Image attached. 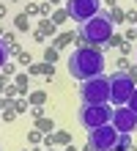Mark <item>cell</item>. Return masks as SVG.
Instances as JSON below:
<instances>
[{
  "label": "cell",
  "instance_id": "277c9868",
  "mask_svg": "<svg viewBox=\"0 0 137 151\" xmlns=\"http://www.w3.org/2000/svg\"><path fill=\"white\" fill-rule=\"evenodd\" d=\"M110 118H113V110L107 104H85L82 102L80 110H77V121H80V127L85 132L104 127V124H110Z\"/></svg>",
  "mask_w": 137,
  "mask_h": 151
},
{
  "label": "cell",
  "instance_id": "6da1fadb",
  "mask_svg": "<svg viewBox=\"0 0 137 151\" xmlns=\"http://www.w3.org/2000/svg\"><path fill=\"white\" fill-rule=\"evenodd\" d=\"M69 74L74 80H90L96 74H104V55L93 47H80L69 55Z\"/></svg>",
  "mask_w": 137,
  "mask_h": 151
},
{
  "label": "cell",
  "instance_id": "8992f818",
  "mask_svg": "<svg viewBox=\"0 0 137 151\" xmlns=\"http://www.w3.org/2000/svg\"><path fill=\"white\" fill-rule=\"evenodd\" d=\"M118 140H121V132L113 124H104V127L88 132V148L90 151H113V148H118Z\"/></svg>",
  "mask_w": 137,
  "mask_h": 151
},
{
  "label": "cell",
  "instance_id": "8fae6325",
  "mask_svg": "<svg viewBox=\"0 0 137 151\" xmlns=\"http://www.w3.org/2000/svg\"><path fill=\"white\" fill-rule=\"evenodd\" d=\"M0 151H3V148H0Z\"/></svg>",
  "mask_w": 137,
  "mask_h": 151
},
{
  "label": "cell",
  "instance_id": "30bf717a",
  "mask_svg": "<svg viewBox=\"0 0 137 151\" xmlns=\"http://www.w3.org/2000/svg\"><path fill=\"white\" fill-rule=\"evenodd\" d=\"M129 107L137 113V88H134V93H132V99H129Z\"/></svg>",
  "mask_w": 137,
  "mask_h": 151
},
{
  "label": "cell",
  "instance_id": "52a82bcc",
  "mask_svg": "<svg viewBox=\"0 0 137 151\" xmlns=\"http://www.w3.org/2000/svg\"><path fill=\"white\" fill-rule=\"evenodd\" d=\"M110 124L121 132V135H129V132L137 129V113L129 107V104H121V107L113 110V118H110Z\"/></svg>",
  "mask_w": 137,
  "mask_h": 151
},
{
  "label": "cell",
  "instance_id": "3957f363",
  "mask_svg": "<svg viewBox=\"0 0 137 151\" xmlns=\"http://www.w3.org/2000/svg\"><path fill=\"white\" fill-rule=\"evenodd\" d=\"M80 99L85 104H107L110 102V77L96 74L80 83Z\"/></svg>",
  "mask_w": 137,
  "mask_h": 151
},
{
  "label": "cell",
  "instance_id": "7a4b0ae2",
  "mask_svg": "<svg viewBox=\"0 0 137 151\" xmlns=\"http://www.w3.org/2000/svg\"><path fill=\"white\" fill-rule=\"evenodd\" d=\"M80 36L85 39L88 44H93V47H99V44H104L113 39V19H110V14H93L88 22L80 25Z\"/></svg>",
  "mask_w": 137,
  "mask_h": 151
},
{
  "label": "cell",
  "instance_id": "9c48e42d",
  "mask_svg": "<svg viewBox=\"0 0 137 151\" xmlns=\"http://www.w3.org/2000/svg\"><path fill=\"white\" fill-rule=\"evenodd\" d=\"M3 66H6V44L0 41V69H3Z\"/></svg>",
  "mask_w": 137,
  "mask_h": 151
},
{
  "label": "cell",
  "instance_id": "5b68a950",
  "mask_svg": "<svg viewBox=\"0 0 137 151\" xmlns=\"http://www.w3.org/2000/svg\"><path fill=\"white\" fill-rule=\"evenodd\" d=\"M134 80L132 74H126V72H115V74H110V102L115 104V107H121V104H129L132 99V93H134Z\"/></svg>",
  "mask_w": 137,
  "mask_h": 151
},
{
  "label": "cell",
  "instance_id": "ba28073f",
  "mask_svg": "<svg viewBox=\"0 0 137 151\" xmlns=\"http://www.w3.org/2000/svg\"><path fill=\"white\" fill-rule=\"evenodd\" d=\"M66 11H69L71 19H77L82 25V22H88L93 14H99V0H69Z\"/></svg>",
  "mask_w": 137,
  "mask_h": 151
}]
</instances>
